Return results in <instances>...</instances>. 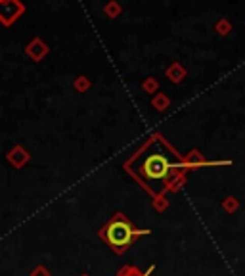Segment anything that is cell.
I'll return each mask as SVG.
<instances>
[{"mask_svg": "<svg viewBox=\"0 0 245 276\" xmlns=\"http://www.w3.org/2000/svg\"><path fill=\"white\" fill-rule=\"evenodd\" d=\"M140 234V230L132 228L122 217H115L106 226V240L117 250H125L129 243L134 240V236Z\"/></svg>", "mask_w": 245, "mask_h": 276, "instance_id": "cell-1", "label": "cell"}, {"mask_svg": "<svg viewBox=\"0 0 245 276\" xmlns=\"http://www.w3.org/2000/svg\"><path fill=\"white\" fill-rule=\"evenodd\" d=\"M142 171L147 178L151 180H163L169 176L171 173V161L165 158L163 154H151L147 156L144 165H142Z\"/></svg>", "mask_w": 245, "mask_h": 276, "instance_id": "cell-2", "label": "cell"}, {"mask_svg": "<svg viewBox=\"0 0 245 276\" xmlns=\"http://www.w3.org/2000/svg\"><path fill=\"white\" fill-rule=\"evenodd\" d=\"M25 6L21 0H0V23L10 27L23 16Z\"/></svg>", "mask_w": 245, "mask_h": 276, "instance_id": "cell-3", "label": "cell"}, {"mask_svg": "<svg viewBox=\"0 0 245 276\" xmlns=\"http://www.w3.org/2000/svg\"><path fill=\"white\" fill-rule=\"evenodd\" d=\"M48 46L44 44V42L41 41V39H33V41L29 42L27 46H25V52H27V56L31 59H35V62H41L46 54H48Z\"/></svg>", "mask_w": 245, "mask_h": 276, "instance_id": "cell-4", "label": "cell"}, {"mask_svg": "<svg viewBox=\"0 0 245 276\" xmlns=\"http://www.w3.org/2000/svg\"><path fill=\"white\" fill-rule=\"evenodd\" d=\"M104 12H106L107 17L115 19V17L121 14V4H119L117 0H109V2L106 4V8H104Z\"/></svg>", "mask_w": 245, "mask_h": 276, "instance_id": "cell-5", "label": "cell"}, {"mask_svg": "<svg viewBox=\"0 0 245 276\" xmlns=\"http://www.w3.org/2000/svg\"><path fill=\"white\" fill-rule=\"evenodd\" d=\"M230 29H232V25H230L228 19H221V21L217 23V33L219 35H228Z\"/></svg>", "mask_w": 245, "mask_h": 276, "instance_id": "cell-6", "label": "cell"}, {"mask_svg": "<svg viewBox=\"0 0 245 276\" xmlns=\"http://www.w3.org/2000/svg\"><path fill=\"white\" fill-rule=\"evenodd\" d=\"M169 75H171V79L172 81H180V79H182V67L178 66V64H174V66L171 67V69H169Z\"/></svg>", "mask_w": 245, "mask_h": 276, "instance_id": "cell-7", "label": "cell"}, {"mask_svg": "<svg viewBox=\"0 0 245 276\" xmlns=\"http://www.w3.org/2000/svg\"><path fill=\"white\" fill-rule=\"evenodd\" d=\"M10 159H12V161H17V163H21V161L25 159L23 150H21V148H16V150L10 154Z\"/></svg>", "mask_w": 245, "mask_h": 276, "instance_id": "cell-8", "label": "cell"}, {"mask_svg": "<svg viewBox=\"0 0 245 276\" xmlns=\"http://www.w3.org/2000/svg\"><path fill=\"white\" fill-rule=\"evenodd\" d=\"M75 86H79V88H86V86H88V81H86V79H81L79 83H75Z\"/></svg>", "mask_w": 245, "mask_h": 276, "instance_id": "cell-9", "label": "cell"}]
</instances>
